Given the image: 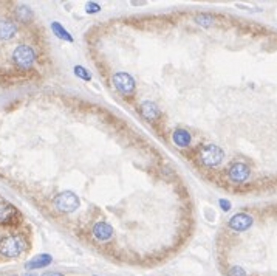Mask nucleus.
<instances>
[{
  "mask_svg": "<svg viewBox=\"0 0 277 276\" xmlns=\"http://www.w3.org/2000/svg\"><path fill=\"white\" fill-rule=\"evenodd\" d=\"M27 251V239L22 234H11L0 241V255L3 258H19Z\"/></svg>",
  "mask_w": 277,
  "mask_h": 276,
  "instance_id": "1",
  "label": "nucleus"
},
{
  "mask_svg": "<svg viewBox=\"0 0 277 276\" xmlns=\"http://www.w3.org/2000/svg\"><path fill=\"white\" fill-rule=\"evenodd\" d=\"M199 157L204 166L212 168V166H217V164L221 163V160H223V157H225V152H223V149L218 147L217 145H204L200 149Z\"/></svg>",
  "mask_w": 277,
  "mask_h": 276,
  "instance_id": "2",
  "label": "nucleus"
},
{
  "mask_svg": "<svg viewBox=\"0 0 277 276\" xmlns=\"http://www.w3.org/2000/svg\"><path fill=\"white\" fill-rule=\"evenodd\" d=\"M53 205L58 211L68 214V212H73L79 208V197L71 191H64L54 197Z\"/></svg>",
  "mask_w": 277,
  "mask_h": 276,
  "instance_id": "3",
  "label": "nucleus"
},
{
  "mask_svg": "<svg viewBox=\"0 0 277 276\" xmlns=\"http://www.w3.org/2000/svg\"><path fill=\"white\" fill-rule=\"evenodd\" d=\"M13 61L19 68H30L36 61V53L30 45H19L13 51Z\"/></svg>",
  "mask_w": 277,
  "mask_h": 276,
  "instance_id": "4",
  "label": "nucleus"
},
{
  "mask_svg": "<svg viewBox=\"0 0 277 276\" xmlns=\"http://www.w3.org/2000/svg\"><path fill=\"white\" fill-rule=\"evenodd\" d=\"M113 85L121 95H132L135 92V80L124 72H118L113 76Z\"/></svg>",
  "mask_w": 277,
  "mask_h": 276,
  "instance_id": "5",
  "label": "nucleus"
},
{
  "mask_svg": "<svg viewBox=\"0 0 277 276\" xmlns=\"http://www.w3.org/2000/svg\"><path fill=\"white\" fill-rule=\"evenodd\" d=\"M228 177L234 183H243L245 180L249 177L248 164H245L242 162H237V163L231 164V168L228 169Z\"/></svg>",
  "mask_w": 277,
  "mask_h": 276,
  "instance_id": "6",
  "label": "nucleus"
},
{
  "mask_svg": "<svg viewBox=\"0 0 277 276\" xmlns=\"http://www.w3.org/2000/svg\"><path fill=\"white\" fill-rule=\"evenodd\" d=\"M228 225L232 231H246L252 225V217L249 214H245V212H239V214H234L229 219Z\"/></svg>",
  "mask_w": 277,
  "mask_h": 276,
  "instance_id": "7",
  "label": "nucleus"
},
{
  "mask_svg": "<svg viewBox=\"0 0 277 276\" xmlns=\"http://www.w3.org/2000/svg\"><path fill=\"white\" fill-rule=\"evenodd\" d=\"M17 216V210H15L10 202L0 197V224H10Z\"/></svg>",
  "mask_w": 277,
  "mask_h": 276,
  "instance_id": "8",
  "label": "nucleus"
},
{
  "mask_svg": "<svg viewBox=\"0 0 277 276\" xmlns=\"http://www.w3.org/2000/svg\"><path fill=\"white\" fill-rule=\"evenodd\" d=\"M93 236L101 242H106L113 236V228L106 222H98L93 227Z\"/></svg>",
  "mask_w": 277,
  "mask_h": 276,
  "instance_id": "9",
  "label": "nucleus"
},
{
  "mask_svg": "<svg viewBox=\"0 0 277 276\" xmlns=\"http://www.w3.org/2000/svg\"><path fill=\"white\" fill-rule=\"evenodd\" d=\"M15 33H17V25L13 20H0V41H10L15 36Z\"/></svg>",
  "mask_w": 277,
  "mask_h": 276,
  "instance_id": "10",
  "label": "nucleus"
},
{
  "mask_svg": "<svg viewBox=\"0 0 277 276\" xmlns=\"http://www.w3.org/2000/svg\"><path fill=\"white\" fill-rule=\"evenodd\" d=\"M51 262H53V256H51V255H46V253H42V255L34 256L33 259H30V261L25 264V269H27V270L44 269V267L50 265Z\"/></svg>",
  "mask_w": 277,
  "mask_h": 276,
  "instance_id": "11",
  "label": "nucleus"
},
{
  "mask_svg": "<svg viewBox=\"0 0 277 276\" xmlns=\"http://www.w3.org/2000/svg\"><path fill=\"white\" fill-rule=\"evenodd\" d=\"M139 114L142 115V118H146V120H150L154 121L156 120L158 116H160V109L152 101H144L142 104L139 106Z\"/></svg>",
  "mask_w": 277,
  "mask_h": 276,
  "instance_id": "12",
  "label": "nucleus"
},
{
  "mask_svg": "<svg viewBox=\"0 0 277 276\" xmlns=\"http://www.w3.org/2000/svg\"><path fill=\"white\" fill-rule=\"evenodd\" d=\"M172 138H173V143H175L178 147H187L191 145V133L185 129H177L173 132Z\"/></svg>",
  "mask_w": 277,
  "mask_h": 276,
  "instance_id": "13",
  "label": "nucleus"
},
{
  "mask_svg": "<svg viewBox=\"0 0 277 276\" xmlns=\"http://www.w3.org/2000/svg\"><path fill=\"white\" fill-rule=\"evenodd\" d=\"M33 10L28 5H19L15 8V17L20 22H31L33 20Z\"/></svg>",
  "mask_w": 277,
  "mask_h": 276,
  "instance_id": "14",
  "label": "nucleus"
},
{
  "mask_svg": "<svg viewBox=\"0 0 277 276\" xmlns=\"http://www.w3.org/2000/svg\"><path fill=\"white\" fill-rule=\"evenodd\" d=\"M51 30H53V33L56 34V37L62 39V41L73 42V36H71L68 31H67V28L62 27L59 22H53V23H51Z\"/></svg>",
  "mask_w": 277,
  "mask_h": 276,
  "instance_id": "15",
  "label": "nucleus"
},
{
  "mask_svg": "<svg viewBox=\"0 0 277 276\" xmlns=\"http://www.w3.org/2000/svg\"><path fill=\"white\" fill-rule=\"evenodd\" d=\"M195 22L199 23V25H201V27H204V28H209V27H212L214 25V17L211 14H199L195 17Z\"/></svg>",
  "mask_w": 277,
  "mask_h": 276,
  "instance_id": "16",
  "label": "nucleus"
},
{
  "mask_svg": "<svg viewBox=\"0 0 277 276\" xmlns=\"http://www.w3.org/2000/svg\"><path fill=\"white\" fill-rule=\"evenodd\" d=\"M75 75L77 78H81V80H84V81H92V73L87 72L82 65H76L75 67Z\"/></svg>",
  "mask_w": 277,
  "mask_h": 276,
  "instance_id": "17",
  "label": "nucleus"
},
{
  "mask_svg": "<svg viewBox=\"0 0 277 276\" xmlns=\"http://www.w3.org/2000/svg\"><path fill=\"white\" fill-rule=\"evenodd\" d=\"M85 11H87V14H96L101 11V5L94 3V2H89L85 5Z\"/></svg>",
  "mask_w": 277,
  "mask_h": 276,
  "instance_id": "18",
  "label": "nucleus"
},
{
  "mask_svg": "<svg viewBox=\"0 0 277 276\" xmlns=\"http://www.w3.org/2000/svg\"><path fill=\"white\" fill-rule=\"evenodd\" d=\"M228 276H246V272H245L242 267L234 265L228 270Z\"/></svg>",
  "mask_w": 277,
  "mask_h": 276,
  "instance_id": "19",
  "label": "nucleus"
},
{
  "mask_svg": "<svg viewBox=\"0 0 277 276\" xmlns=\"http://www.w3.org/2000/svg\"><path fill=\"white\" fill-rule=\"evenodd\" d=\"M220 207H221V210H223V211H229V210H231V202H229V200H226V199H220Z\"/></svg>",
  "mask_w": 277,
  "mask_h": 276,
  "instance_id": "20",
  "label": "nucleus"
},
{
  "mask_svg": "<svg viewBox=\"0 0 277 276\" xmlns=\"http://www.w3.org/2000/svg\"><path fill=\"white\" fill-rule=\"evenodd\" d=\"M42 276H64L61 272H45Z\"/></svg>",
  "mask_w": 277,
  "mask_h": 276,
  "instance_id": "21",
  "label": "nucleus"
},
{
  "mask_svg": "<svg viewBox=\"0 0 277 276\" xmlns=\"http://www.w3.org/2000/svg\"><path fill=\"white\" fill-rule=\"evenodd\" d=\"M23 276H37V275H34V273H27V275H23Z\"/></svg>",
  "mask_w": 277,
  "mask_h": 276,
  "instance_id": "22",
  "label": "nucleus"
}]
</instances>
